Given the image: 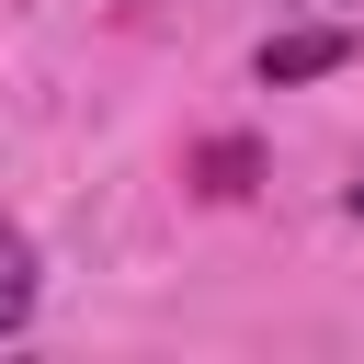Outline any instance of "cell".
<instances>
[{
    "mask_svg": "<svg viewBox=\"0 0 364 364\" xmlns=\"http://www.w3.org/2000/svg\"><path fill=\"white\" fill-rule=\"evenodd\" d=\"M34 296H46V262H34V239H23L11 216H0V341H11L23 318H34Z\"/></svg>",
    "mask_w": 364,
    "mask_h": 364,
    "instance_id": "7a4b0ae2",
    "label": "cell"
},
{
    "mask_svg": "<svg viewBox=\"0 0 364 364\" xmlns=\"http://www.w3.org/2000/svg\"><path fill=\"white\" fill-rule=\"evenodd\" d=\"M341 57H353V34L341 23H307V34H273L250 68H262V91H296V80H330Z\"/></svg>",
    "mask_w": 364,
    "mask_h": 364,
    "instance_id": "6da1fadb",
    "label": "cell"
},
{
    "mask_svg": "<svg viewBox=\"0 0 364 364\" xmlns=\"http://www.w3.org/2000/svg\"><path fill=\"white\" fill-rule=\"evenodd\" d=\"M341 205H353V228H364V182H353V193H341Z\"/></svg>",
    "mask_w": 364,
    "mask_h": 364,
    "instance_id": "3957f363",
    "label": "cell"
}]
</instances>
